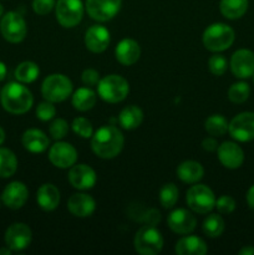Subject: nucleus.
Instances as JSON below:
<instances>
[{"label": "nucleus", "mask_w": 254, "mask_h": 255, "mask_svg": "<svg viewBox=\"0 0 254 255\" xmlns=\"http://www.w3.org/2000/svg\"><path fill=\"white\" fill-rule=\"evenodd\" d=\"M97 92L104 101L109 104H117L124 101L128 95V81L120 75H107L104 79H100L97 84Z\"/></svg>", "instance_id": "4"}, {"label": "nucleus", "mask_w": 254, "mask_h": 255, "mask_svg": "<svg viewBox=\"0 0 254 255\" xmlns=\"http://www.w3.org/2000/svg\"><path fill=\"white\" fill-rule=\"evenodd\" d=\"M49 132L52 138L59 141V139L64 138L69 132V124L64 119H55L50 125Z\"/></svg>", "instance_id": "37"}, {"label": "nucleus", "mask_w": 254, "mask_h": 255, "mask_svg": "<svg viewBox=\"0 0 254 255\" xmlns=\"http://www.w3.org/2000/svg\"><path fill=\"white\" fill-rule=\"evenodd\" d=\"M251 87L247 82H236L228 89V99L233 104H243L249 99Z\"/></svg>", "instance_id": "33"}, {"label": "nucleus", "mask_w": 254, "mask_h": 255, "mask_svg": "<svg viewBox=\"0 0 254 255\" xmlns=\"http://www.w3.org/2000/svg\"><path fill=\"white\" fill-rule=\"evenodd\" d=\"M56 0H32V10L37 15H47L55 7Z\"/></svg>", "instance_id": "40"}, {"label": "nucleus", "mask_w": 254, "mask_h": 255, "mask_svg": "<svg viewBox=\"0 0 254 255\" xmlns=\"http://www.w3.org/2000/svg\"><path fill=\"white\" fill-rule=\"evenodd\" d=\"M232 138L238 142H249L254 139V112L238 114L228 126Z\"/></svg>", "instance_id": "11"}, {"label": "nucleus", "mask_w": 254, "mask_h": 255, "mask_svg": "<svg viewBox=\"0 0 254 255\" xmlns=\"http://www.w3.org/2000/svg\"><path fill=\"white\" fill-rule=\"evenodd\" d=\"M97 176L94 168L87 164H76L70 167L69 182L74 188L80 191H87L91 189L96 184Z\"/></svg>", "instance_id": "15"}, {"label": "nucleus", "mask_w": 254, "mask_h": 255, "mask_svg": "<svg viewBox=\"0 0 254 255\" xmlns=\"http://www.w3.org/2000/svg\"><path fill=\"white\" fill-rule=\"evenodd\" d=\"M40 69L32 61H22L16 66L14 72L15 79L21 84H31L39 77Z\"/></svg>", "instance_id": "30"}, {"label": "nucleus", "mask_w": 254, "mask_h": 255, "mask_svg": "<svg viewBox=\"0 0 254 255\" xmlns=\"http://www.w3.org/2000/svg\"><path fill=\"white\" fill-rule=\"evenodd\" d=\"M218 146H219L218 142H217V139L214 138L213 136L207 137V138H204L203 141H202V148H203L204 151L214 152V151H217Z\"/></svg>", "instance_id": "43"}, {"label": "nucleus", "mask_w": 254, "mask_h": 255, "mask_svg": "<svg viewBox=\"0 0 254 255\" xmlns=\"http://www.w3.org/2000/svg\"><path fill=\"white\" fill-rule=\"evenodd\" d=\"M218 159L226 168L237 169L243 164L244 152L237 143L231 141L223 142L217 148Z\"/></svg>", "instance_id": "18"}, {"label": "nucleus", "mask_w": 254, "mask_h": 255, "mask_svg": "<svg viewBox=\"0 0 254 255\" xmlns=\"http://www.w3.org/2000/svg\"><path fill=\"white\" fill-rule=\"evenodd\" d=\"M174 252L178 255H203L208 252V248L203 239L196 236H189L177 242Z\"/></svg>", "instance_id": "24"}, {"label": "nucleus", "mask_w": 254, "mask_h": 255, "mask_svg": "<svg viewBox=\"0 0 254 255\" xmlns=\"http://www.w3.org/2000/svg\"><path fill=\"white\" fill-rule=\"evenodd\" d=\"M248 0H221L219 10L229 20L241 19L248 10Z\"/></svg>", "instance_id": "27"}, {"label": "nucleus", "mask_w": 254, "mask_h": 255, "mask_svg": "<svg viewBox=\"0 0 254 255\" xmlns=\"http://www.w3.org/2000/svg\"><path fill=\"white\" fill-rule=\"evenodd\" d=\"M116 60L124 66H131L138 61L141 56V47L133 39H124L117 44L115 49Z\"/></svg>", "instance_id": "21"}, {"label": "nucleus", "mask_w": 254, "mask_h": 255, "mask_svg": "<svg viewBox=\"0 0 254 255\" xmlns=\"http://www.w3.org/2000/svg\"><path fill=\"white\" fill-rule=\"evenodd\" d=\"M4 141H5V131H4V128L0 126V146L4 143Z\"/></svg>", "instance_id": "48"}, {"label": "nucleus", "mask_w": 254, "mask_h": 255, "mask_svg": "<svg viewBox=\"0 0 254 255\" xmlns=\"http://www.w3.org/2000/svg\"><path fill=\"white\" fill-rule=\"evenodd\" d=\"M143 121V112L138 106H127L120 112L119 122L125 129H134L139 127V125Z\"/></svg>", "instance_id": "28"}, {"label": "nucleus", "mask_w": 254, "mask_h": 255, "mask_svg": "<svg viewBox=\"0 0 254 255\" xmlns=\"http://www.w3.org/2000/svg\"><path fill=\"white\" fill-rule=\"evenodd\" d=\"M232 72L238 79H248L254 75V52L248 49H239L232 55Z\"/></svg>", "instance_id": "14"}, {"label": "nucleus", "mask_w": 254, "mask_h": 255, "mask_svg": "<svg viewBox=\"0 0 254 255\" xmlns=\"http://www.w3.org/2000/svg\"><path fill=\"white\" fill-rule=\"evenodd\" d=\"M224 219L218 214H209L203 221V233L209 238H218L224 232Z\"/></svg>", "instance_id": "32"}, {"label": "nucleus", "mask_w": 254, "mask_h": 255, "mask_svg": "<svg viewBox=\"0 0 254 255\" xmlns=\"http://www.w3.org/2000/svg\"><path fill=\"white\" fill-rule=\"evenodd\" d=\"M6 65L4 64L2 61H0V81H2V80H5V77H6Z\"/></svg>", "instance_id": "46"}, {"label": "nucleus", "mask_w": 254, "mask_h": 255, "mask_svg": "<svg viewBox=\"0 0 254 255\" xmlns=\"http://www.w3.org/2000/svg\"><path fill=\"white\" fill-rule=\"evenodd\" d=\"M178 201V188L174 183H166L159 191V203L163 208H172Z\"/></svg>", "instance_id": "34"}, {"label": "nucleus", "mask_w": 254, "mask_h": 255, "mask_svg": "<svg viewBox=\"0 0 254 255\" xmlns=\"http://www.w3.org/2000/svg\"><path fill=\"white\" fill-rule=\"evenodd\" d=\"M247 203L251 208H254V184L247 192Z\"/></svg>", "instance_id": "44"}, {"label": "nucleus", "mask_w": 254, "mask_h": 255, "mask_svg": "<svg viewBox=\"0 0 254 255\" xmlns=\"http://www.w3.org/2000/svg\"><path fill=\"white\" fill-rule=\"evenodd\" d=\"M17 169V159L14 152L0 147V178H10Z\"/></svg>", "instance_id": "29"}, {"label": "nucleus", "mask_w": 254, "mask_h": 255, "mask_svg": "<svg viewBox=\"0 0 254 255\" xmlns=\"http://www.w3.org/2000/svg\"><path fill=\"white\" fill-rule=\"evenodd\" d=\"M67 208L72 216L77 218H86L95 212L96 202L89 194L75 193L67 201Z\"/></svg>", "instance_id": "20"}, {"label": "nucleus", "mask_w": 254, "mask_h": 255, "mask_svg": "<svg viewBox=\"0 0 254 255\" xmlns=\"http://www.w3.org/2000/svg\"><path fill=\"white\" fill-rule=\"evenodd\" d=\"M236 39V32L229 25L223 22H214L209 25L203 32L202 41L204 47L212 52H221L229 49Z\"/></svg>", "instance_id": "3"}, {"label": "nucleus", "mask_w": 254, "mask_h": 255, "mask_svg": "<svg viewBox=\"0 0 254 255\" xmlns=\"http://www.w3.org/2000/svg\"><path fill=\"white\" fill-rule=\"evenodd\" d=\"M0 102L5 111L12 115L26 114L34 104L31 91L21 82H9L0 91Z\"/></svg>", "instance_id": "2"}, {"label": "nucleus", "mask_w": 254, "mask_h": 255, "mask_svg": "<svg viewBox=\"0 0 254 255\" xmlns=\"http://www.w3.org/2000/svg\"><path fill=\"white\" fill-rule=\"evenodd\" d=\"M36 201L40 208L46 212H51L59 207L60 191L52 183H45L40 186L36 193Z\"/></svg>", "instance_id": "23"}, {"label": "nucleus", "mask_w": 254, "mask_h": 255, "mask_svg": "<svg viewBox=\"0 0 254 255\" xmlns=\"http://www.w3.org/2000/svg\"><path fill=\"white\" fill-rule=\"evenodd\" d=\"M0 32L7 42L19 44L26 36V21L17 11H7L0 19Z\"/></svg>", "instance_id": "8"}, {"label": "nucleus", "mask_w": 254, "mask_h": 255, "mask_svg": "<svg viewBox=\"0 0 254 255\" xmlns=\"http://www.w3.org/2000/svg\"><path fill=\"white\" fill-rule=\"evenodd\" d=\"M4 239L6 247L12 252H21L31 243V229L25 223H14L6 229Z\"/></svg>", "instance_id": "12"}, {"label": "nucleus", "mask_w": 254, "mask_h": 255, "mask_svg": "<svg viewBox=\"0 0 254 255\" xmlns=\"http://www.w3.org/2000/svg\"><path fill=\"white\" fill-rule=\"evenodd\" d=\"M137 253L142 255H156L163 248V237L154 226L144 224L137 231L133 239Z\"/></svg>", "instance_id": "5"}, {"label": "nucleus", "mask_w": 254, "mask_h": 255, "mask_svg": "<svg viewBox=\"0 0 254 255\" xmlns=\"http://www.w3.org/2000/svg\"><path fill=\"white\" fill-rule=\"evenodd\" d=\"M49 159L55 167L61 169L70 168L77 161V151L72 144L67 142L57 141L50 147Z\"/></svg>", "instance_id": "13"}, {"label": "nucleus", "mask_w": 254, "mask_h": 255, "mask_svg": "<svg viewBox=\"0 0 254 255\" xmlns=\"http://www.w3.org/2000/svg\"><path fill=\"white\" fill-rule=\"evenodd\" d=\"M169 229L177 234H189L196 229L197 219L192 212L184 208L174 209L167 218Z\"/></svg>", "instance_id": "16"}, {"label": "nucleus", "mask_w": 254, "mask_h": 255, "mask_svg": "<svg viewBox=\"0 0 254 255\" xmlns=\"http://www.w3.org/2000/svg\"><path fill=\"white\" fill-rule=\"evenodd\" d=\"M125 137L117 127L112 125L102 126L91 137V148L97 157L104 159L115 158L121 153Z\"/></svg>", "instance_id": "1"}, {"label": "nucleus", "mask_w": 254, "mask_h": 255, "mask_svg": "<svg viewBox=\"0 0 254 255\" xmlns=\"http://www.w3.org/2000/svg\"><path fill=\"white\" fill-rule=\"evenodd\" d=\"M29 198L27 187L22 182H10L1 193V202L10 209H20Z\"/></svg>", "instance_id": "17"}, {"label": "nucleus", "mask_w": 254, "mask_h": 255, "mask_svg": "<svg viewBox=\"0 0 254 255\" xmlns=\"http://www.w3.org/2000/svg\"><path fill=\"white\" fill-rule=\"evenodd\" d=\"M229 122L222 115H212L204 122V128L209 136L222 137L228 132Z\"/></svg>", "instance_id": "31"}, {"label": "nucleus", "mask_w": 254, "mask_h": 255, "mask_svg": "<svg viewBox=\"0 0 254 255\" xmlns=\"http://www.w3.org/2000/svg\"><path fill=\"white\" fill-rule=\"evenodd\" d=\"M208 67L212 74L216 75V76H222V75L226 74L227 69H228V61L223 55L216 54L209 57Z\"/></svg>", "instance_id": "36"}, {"label": "nucleus", "mask_w": 254, "mask_h": 255, "mask_svg": "<svg viewBox=\"0 0 254 255\" xmlns=\"http://www.w3.org/2000/svg\"><path fill=\"white\" fill-rule=\"evenodd\" d=\"M21 143L26 151L31 153H41L47 149L50 139L41 129L29 128L22 133Z\"/></svg>", "instance_id": "22"}, {"label": "nucleus", "mask_w": 254, "mask_h": 255, "mask_svg": "<svg viewBox=\"0 0 254 255\" xmlns=\"http://www.w3.org/2000/svg\"><path fill=\"white\" fill-rule=\"evenodd\" d=\"M121 5L122 0H86L85 9L91 19L105 22L119 14Z\"/></svg>", "instance_id": "10"}, {"label": "nucleus", "mask_w": 254, "mask_h": 255, "mask_svg": "<svg viewBox=\"0 0 254 255\" xmlns=\"http://www.w3.org/2000/svg\"><path fill=\"white\" fill-rule=\"evenodd\" d=\"M139 222L144 224H148V226H154L161 222V212L157 211L154 208H149L147 211H144L143 213L141 214V218H139Z\"/></svg>", "instance_id": "41"}, {"label": "nucleus", "mask_w": 254, "mask_h": 255, "mask_svg": "<svg viewBox=\"0 0 254 255\" xmlns=\"http://www.w3.org/2000/svg\"><path fill=\"white\" fill-rule=\"evenodd\" d=\"M253 82H254V75H253Z\"/></svg>", "instance_id": "50"}, {"label": "nucleus", "mask_w": 254, "mask_h": 255, "mask_svg": "<svg viewBox=\"0 0 254 255\" xmlns=\"http://www.w3.org/2000/svg\"><path fill=\"white\" fill-rule=\"evenodd\" d=\"M239 255H254V247L247 246L239 251Z\"/></svg>", "instance_id": "45"}, {"label": "nucleus", "mask_w": 254, "mask_h": 255, "mask_svg": "<svg viewBox=\"0 0 254 255\" xmlns=\"http://www.w3.org/2000/svg\"><path fill=\"white\" fill-rule=\"evenodd\" d=\"M55 12L57 22L61 26L74 27L82 20L85 6L81 0H57Z\"/></svg>", "instance_id": "9"}, {"label": "nucleus", "mask_w": 254, "mask_h": 255, "mask_svg": "<svg viewBox=\"0 0 254 255\" xmlns=\"http://www.w3.org/2000/svg\"><path fill=\"white\" fill-rule=\"evenodd\" d=\"M216 208L221 214H229L236 209V201L231 196H221L216 201Z\"/></svg>", "instance_id": "39"}, {"label": "nucleus", "mask_w": 254, "mask_h": 255, "mask_svg": "<svg viewBox=\"0 0 254 255\" xmlns=\"http://www.w3.org/2000/svg\"><path fill=\"white\" fill-rule=\"evenodd\" d=\"M72 82L62 74L49 75L41 85V94L46 101L62 102L71 96Z\"/></svg>", "instance_id": "6"}, {"label": "nucleus", "mask_w": 254, "mask_h": 255, "mask_svg": "<svg viewBox=\"0 0 254 255\" xmlns=\"http://www.w3.org/2000/svg\"><path fill=\"white\" fill-rule=\"evenodd\" d=\"M203 166L196 161H184L177 167V177L184 183H197L203 178Z\"/></svg>", "instance_id": "25"}, {"label": "nucleus", "mask_w": 254, "mask_h": 255, "mask_svg": "<svg viewBox=\"0 0 254 255\" xmlns=\"http://www.w3.org/2000/svg\"><path fill=\"white\" fill-rule=\"evenodd\" d=\"M2 15H4V6H2V5L0 4V19H1Z\"/></svg>", "instance_id": "49"}, {"label": "nucleus", "mask_w": 254, "mask_h": 255, "mask_svg": "<svg viewBox=\"0 0 254 255\" xmlns=\"http://www.w3.org/2000/svg\"><path fill=\"white\" fill-rule=\"evenodd\" d=\"M11 249L9 247H5V248H0V255H10L11 254Z\"/></svg>", "instance_id": "47"}, {"label": "nucleus", "mask_w": 254, "mask_h": 255, "mask_svg": "<svg viewBox=\"0 0 254 255\" xmlns=\"http://www.w3.org/2000/svg\"><path fill=\"white\" fill-rule=\"evenodd\" d=\"M111 36L110 31L102 25H92L85 34V45L87 50L95 54L104 52L109 47Z\"/></svg>", "instance_id": "19"}, {"label": "nucleus", "mask_w": 254, "mask_h": 255, "mask_svg": "<svg viewBox=\"0 0 254 255\" xmlns=\"http://www.w3.org/2000/svg\"><path fill=\"white\" fill-rule=\"evenodd\" d=\"M72 131L76 134H79L82 138H91L94 134V127H92L91 122L85 117H77L72 121Z\"/></svg>", "instance_id": "35"}, {"label": "nucleus", "mask_w": 254, "mask_h": 255, "mask_svg": "<svg viewBox=\"0 0 254 255\" xmlns=\"http://www.w3.org/2000/svg\"><path fill=\"white\" fill-rule=\"evenodd\" d=\"M56 115V109L54 106V102L44 101L39 104L36 107V117L40 121H50Z\"/></svg>", "instance_id": "38"}, {"label": "nucleus", "mask_w": 254, "mask_h": 255, "mask_svg": "<svg viewBox=\"0 0 254 255\" xmlns=\"http://www.w3.org/2000/svg\"><path fill=\"white\" fill-rule=\"evenodd\" d=\"M96 92L94 90H91L90 87H80L72 95V106L77 111H89L96 104Z\"/></svg>", "instance_id": "26"}, {"label": "nucleus", "mask_w": 254, "mask_h": 255, "mask_svg": "<svg viewBox=\"0 0 254 255\" xmlns=\"http://www.w3.org/2000/svg\"><path fill=\"white\" fill-rule=\"evenodd\" d=\"M216 196L206 184H196L187 191L186 202L189 208L199 214H207L216 207Z\"/></svg>", "instance_id": "7"}, {"label": "nucleus", "mask_w": 254, "mask_h": 255, "mask_svg": "<svg viewBox=\"0 0 254 255\" xmlns=\"http://www.w3.org/2000/svg\"><path fill=\"white\" fill-rule=\"evenodd\" d=\"M81 80L84 82L85 86L92 87L96 86L100 81V74L94 69H86L84 70L81 75Z\"/></svg>", "instance_id": "42"}]
</instances>
